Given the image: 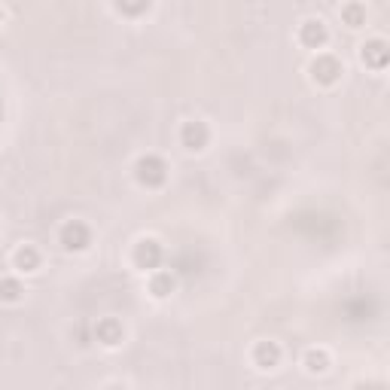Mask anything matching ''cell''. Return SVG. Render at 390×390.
Listing matches in <instances>:
<instances>
[{
  "mask_svg": "<svg viewBox=\"0 0 390 390\" xmlns=\"http://www.w3.org/2000/svg\"><path fill=\"white\" fill-rule=\"evenodd\" d=\"M18 265L25 268V271H34V265H37V256H34V250H18Z\"/></svg>",
  "mask_w": 390,
  "mask_h": 390,
  "instance_id": "obj_1",
  "label": "cell"
}]
</instances>
